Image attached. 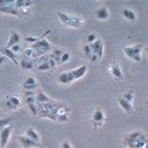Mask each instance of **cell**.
I'll return each instance as SVG.
<instances>
[{
    "mask_svg": "<svg viewBox=\"0 0 148 148\" xmlns=\"http://www.w3.org/2000/svg\"><path fill=\"white\" fill-rule=\"evenodd\" d=\"M142 45H135V46H130V47H123V53L127 58L132 59L135 62H141V52H142Z\"/></svg>",
    "mask_w": 148,
    "mask_h": 148,
    "instance_id": "1",
    "label": "cell"
},
{
    "mask_svg": "<svg viewBox=\"0 0 148 148\" xmlns=\"http://www.w3.org/2000/svg\"><path fill=\"white\" fill-rule=\"evenodd\" d=\"M31 48L34 49V52L36 53V56L38 58H41L42 56L47 54V52L51 49V43L47 40H45V37H42L40 41H37L36 43L31 45Z\"/></svg>",
    "mask_w": 148,
    "mask_h": 148,
    "instance_id": "2",
    "label": "cell"
},
{
    "mask_svg": "<svg viewBox=\"0 0 148 148\" xmlns=\"http://www.w3.org/2000/svg\"><path fill=\"white\" fill-rule=\"evenodd\" d=\"M141 140H147V137L143 135L142 132H140V131H135V132L128 133V135L125 137L123 143H125V145H126L128 148H132L138 141H141Z\"/></svg>",
    "mask_w": 148,
    "mask_h": 148,
    "instance_id": "3",
    "label": "cell"
},
{
    "mask_svg": "<svg viewBox=\"0 0 148 148\" xmlns=\"http://www.w3.org/2000/svg\"><path fill=\"white\" fill-rule=\"evenodd\" d=\"M21 106V101L16 96H6L5 101L3 103V108L8 111H14L17 110Z\"/></svg>",
    "mask_w": 148,
    "mask_h": 148,
    "instance_id": "4",
    "label": "cell"
},
{
    "mask_svg": "<svg viewBox=\"0 0 148 148\" xmlns=\"http://www.w3.org/2000/svg\"><path fill=\"white\" fill-rule=\"evenodd\" d=\"M12 128H14V126H12V125H10V126L3 128L1 131H0V148H5L6 147L9 140H10Z\"/></svg>",
    "mask_w": 148,
    "mask_h": 148,
    "instance_id": "5",
    "label": "cell"
},
{
    "mask_svg": "<svg viewBox=\"0 0 148 148\" xmlns=\"http://www.w3.org/2000/svg\"><path fill=\"white\" fill-rule=\"evenodd\" d=\"M90 48L92 51V54L95 56V57H98L99 59L103 58L104 56V45H103V41L101 40H96L95 42L90 43Z\"/></svg>",
    "mask_w": 148,
    "mask_h": 148,
    "instance_id": "6",
    "label": "cell"
},
{
    "mask_svg": "<svg viewBox=\"0 0 148 148\" xmlns=\"http://www.w3.org/2000/svg\"><path fill=\"white\" fill-rule=\"evenodd\" d=\"M110 73L112 74V77L116 80H122L123 79L122 71H121V68H120L117 62H112V63H111V66H110Z\"/></svg>",
    "mask_w": 148,
    "mask_h": 148,
    "instance_id": "7",
    "label": "cell"
},
{
    "mask_svg": "<svg viewBox=\"0 0 148 148\" xmlns=\"http://www.w3.org/2000/svg\"><path fill=\"white\" fill-rule=\"evenodd\" d=\"M18 142H20V145L24 148H37V147H40V143L30 140L27 136H20L18 137Z\"/></svg>",
    "mask_w": 148,
    "mask_h": 148,
    "instance_id": "8",
    "label": "cell"
},
{
    "mask_svg": "<svg viewBox=\"0 0 148 148\" xmlns=\"http://www.w3.org/2000/svg\"><path fill=\"white\" fill-rule=\"evenodd\" d=\"M105 120V116H104V112L101 111L100 109H96L94 111V114H92V117H91V122L94 123V127L96 128L98 127V125L100 126L101 123H103V121Z\"/></svg>",
    "mask_w": 148,
    "mask_h": 148,
    "instance_id": "9",
    "label": "cell"
},
{
    "mask_svg": "<svg viewBox=\"0 0 148 148\" xmlns=\"http://www.w3.org/2000/svg\"><path fill=\"white\" fill-rule=\"evenodd\" d=\"M84 25V20L82 17H78V16H71L69 17L68 22L66 24V26L68 27H74V29H79Z\"/></svg>",
    "mask_w": 148,
    "mask_h": 148,
    "instance_id": "10",
    "label": "cell"
},
{
    "mask_svg": "<svg viewBox=\"0 0 148 148\" xmlns=\"http://www.w3.org/2000/svg\"><path fill=\"white\" fill-rule=\"evenodd\" d=\"M0 52H1V54H4V57L10 58V61H12L16 66H20V62L17 61V56L14 53L11 49H9L6 47H0Z\"/></svg>",
    "mask_w": 148,
    "mask_h": 148,
    "instance_id": "11",
    "label": "cell"
},
{
    "mask_svg": "<svg viewBox=\"0 0 148 148\" xmlns=\"http://www.w3.org/2000/svg\"><path fill=\"white\" fill-rule=\"evenodd\" d=\"M58 82L61 83V84H63V85H68V84H71V83H73L74 82V77L72 74V71L71 72H63L61 75H59Z\"/></svg>",
    "mask_w": 148,
    "mask_h": 148,
    "instance_id": "12",
    "label": "cell"
},
{
    "mask_svg": "<svg viewBox=\"0 0 148 148\" xmlns=\"http://www.w3.org/2000/svg\"><path fill=\"white\" fill-rule=\"evenodd\" d=\"M22 88L24 90H29V91H35V89L37 88V82L34 77H29L22 84Z\"/></svg>",
    "mask_w": 148,
    "mask_h": 148,
    "instance_id": "13",
    "label": "cell"
},
{
    "mask_svg": "<svg viewBox=\"0 0 148 148\" xmlns=\"http://www.w3.org/2000/svg\"><path fill=\"white\" fill-rule=\"evenodd\" d=\"M88 72V66H80V67H78L75 69H73L72 71V74H73V77H74V80H77V79H80V78H83L86 74Z\"/></svg>",
    "mask_w": 148,
    "mask_h": 148,
    "instance_id": "14",
    "label": "cell"
},
{
    "mask_svg": "<svg viewBox=\"0 0 148 148\" xmlns=\"http://www.w3.org/2000/svg\"><path fill=\"white\" fill-rule=\"evenodd\" d=\"M36 67H37V69H38V71H49V69L57 67V64H56V62H54L53 58H51V59H48L47 62L41 63V64H37Z\"/></svg>",
    "mask_w": 148,
    "mask_h": 148,
    "instance_id": "15",
    "label": "cell"
},
{
    "mask_svg": "<svg viewBox=\"0 0 148 148\" xmlns=\"http://www.w3.org/2000/svg\"><path fill=\"white\" fill-rule=\"evenodd\" d=\"M18 42H20V35H18L16 31H12L10 34V38H9L8 43H6V48H11L12 46L17 45Z\"/></svg>",
    "mask_w": 148,
    "mask_h": 148,
    "instance_id": "16",
    "label": "cell"
},
{
    "mask_svg": "<svg viewBox=\"0 0 148 148\" xmlns=\"http://www.w3.org/2000/svg\"><path fill=\"white\" fill-rule=\"evenodd\" d=\"M35 98H36V104H46V103H51V101H53L52 99L48 98V96L42 91L36 92Z\"/></svg>",
    "mask_w": 148,
    "mask_h": 148,
    "instance_id": "17",
    "label": "cell"
},
{
    "mask_svg": "<svg viewBox=\"0 0 148 148\" xmlns=\"http://www.w3.org/2000/svg\"><path fill=\"white\" fill-rule=\"evenodd\" d=\"M119 105L123 109L125 112L127 114H133V108H132V104H130L128 101H126L123 98H119Z\"/></svg>",
    "mask_w": 148,
    "mask_h": 148,
    "instance_id": "18",
    "label": "cell"
},
{
    "mask_svg": "<svg viewBox=\"0 0 148 148\" xmlns=\"http://www.w3.org/2000/svg\"><path fill=\"white\" fill-rule=\"evenodd\" d=\"M95 15H96V17H98L99 20H106V18H109L110 12L105 6H103V8H99L98 10L95 11Z\"/></svg>",
    "mask_w": 148,
    "mask_h": 148,
    "instance_id": "19",
    "label": "cell"
},
{
    "mask_svg": "<svg viewBox=\"0 0 148 148\" xmlns=\"http://www.w3.org/2000/svg\"><path fill=\"white\" fill-rule=\"evenodd\" d=\"M20 66L24 69H32L35 66H37V59H21Z\"/></svg>",
    "mask_w": 148,
    "mask_h": 148,
    "instance_id": "20",
    "label": "cell"
},
{
    "mask_svg": "<svg viewBox=\"0 0 148 148\" xmlns=\"http://www.w3.org/2000/svg\"><path fill=\"white\" fill-rule=\"evenodd\" d=\"M26 135L25 136H27L30 138V140H32V141H35V142H37V143H40V135L37 133L36 131L32 127H29V128H26Z\"/></svg>",
    "mask_w": 148,
    "mask_h": 148,
    "instance_id": "21",
    "label": "cell"
},
{
    "mask_svg": "<svg viewBox=\"0 0 148 148\" xmlns=\"http://www.w3.org/2000/svg\"><path fill=\"white\" fill-rule=\"evenodd\" d=\"M32 4H34L32 1H25V0H15V4H14V5H15V8L17 9L18 11H20V10H22L24 8H30Z\"/></svg>",
    "mask_w": 148,
    "mask_h": 148,
    "instance_id": "22",
    "label": "cell"
},
{
    "mask_svg": "<svg viewBox=\"0 0 148 148\" xmlns=\"http://www.w3.org/2000/svg\"><path fill=\"white\" fill-rule=\"evenodd\" d=\"M122 16L125 18H127V20H130V21L136 20V14L133 12L132 10H130V9H123L122 10Z\"/></svg>",
    "mask_w": 148,
    "mask_h": 148,
    "instance_id": "23",
    "label": "cell"
},
{
    "mask_svg": "<svg viewBox=\"0 0 148 148\" xmlns=\"http://www.w3.org/2000/svg\"><path fill=\"white\" fill-rule=\"evenodd\" d=\"M12 120H14V117H5V119H1L0 120V131H1L3 128H5V127H8V126H10L11 125V122H12Z\"/></svg>",
    "mask_w": 148,
    "mask_h": 148,
    "instance_id": "24",
    "label": "cell"
},
{
    "mask_svg": "<svg viewBox=\"0 0 148 148\" xmlns=\"http://www.w3.org/2000/svg\"><path fill=\"white\" fill-rule=\"evenodd\" d=\"M83 54H84V57L86 59H90L91 56H92V51L90 48V45H84V47H83Z\"/></svg>",
    "mask_w": 148,
    "mask_h": 148,
    "instance_id": "25",
    "label": "cell"
},
{
    "mask_svg": "<svg viewBox=\"0 0 148 148\" xmlns=\"http://www.w3.org/2000/svg\"><path fill=\"white\" fill-rule=\"evenodd\" d=\"M57 15H58V17H59V20L62 21L63 25H66L67 22H68V20H69V17H71L69 15H67V14H64V12H62V11H58Z\"/></svg>",
    "mask_w": 148,
    "mask_h": 148,
    "instance_id": "26",
    "label": "cell"
},
{
    "mask_svg": "<svg viewBox=\"0 0 148 148\" xmlns=\"http://www.w3.org/2000/svg\"><path fill=\"white\" fill-rule=\"evenodd\" d=\"M122 98L126 100V101H128L130 104H132V103H133V91L130 90V91H127V92H125Z\"/></svg>",
    "mask_w": 148,
    "mask_h": 148,
    "instance_id": "27",
    "label": "cell"
},
{
    "mask_svg": "<svg viewBox=\"0 0 148 148\" xmlns=\"http://www.w3.org/2000/svg\"><path fill=\"white\" fill-rule=\"evenodd\" d=\"M25 104H26V105L36 104V98H35V95H32V96H25Z\"/></svg>",
    "mask_w": 148,
    "mask_h": 148,
    "instance_id": "28",
    "label": "cell"
},
{
    "mask_svg": "<svg viewBox=\"0 0 148 148\" xmlns=\"http://www.w3.org/2000/svg\"><path fill=\"white\" fill-rule=\"evenodd\" d=\"M69 58H71V54L68 52H63V54L61 56V63H66L69 61Z\"/></svg>",
    "mask_w": 148,
    "mask_h": 148,
    "instance_id": "29",
    "label": "cell"
},
{
    "mask_svg": "<svg viewBox=\"0 0 148 148\" xmlns=\"http://www.w3.org/2000/svg\"><path fill=\"white\" fill-rule=\"evenodd\" d=\"M67 120H68V115L67 114H59L58 117H57L58 122H64V121H67Z\"/></svg>",
    "mask_w": 148,
    "mask_h": 148,
    "instance_id": "30",
    "label": "cell"
},
{
    "mask_svg": "<svg viewBox=\"0 0 148 148\" xmlns=\"http://www.w3.org/2000/svg\"><path fill=\"white\" fill-rule=\"evenodd\" d=\"M9 49H11V51H12V52H14V53H15L16 56H18L17 53H18V52H21V46H20V45H18V43H17V45H15V46H12V47H11V48H9Z\"/></svg>",
    "mask_w": 148,
    "mask_h": 148,
    "instance_id": "31",
    "label": "cell"
},
{
    "mask_svg": "<svg viewBox=\"0 0 148 148\" xmlns=\"http://www.w3.org/2000/svg\"><path fill=\"white\" fill-rule=\"evenodd\" d=\"M96 40H98V38H96V36L95 35H89V36H88V38H86V41H88V45H90V43H92V42H95V41Z\"/></svg>",
    "mask_w": 148,
    "mask_h": 148,
    "instance_id": "32",
    "label": "cell"
},
{
    "mask_svg": "<svg viewBox=\"0 0 148 148\" xmlns=\"http://www.w3.org/2000/svg\"><path fill=\"white\" fill-rule=\"evenodd\" d=\"M61 148H72V146H71V143H69V142L64 141V142L62 143V147H61Z\"/></svg>",
    "mask_w": 148,
    "mask_h": 148,
    "instance_id": "33",
    "label": "cell"
},
{
    "mask_svg": "<svg viewBox=\"0 0 148 148\" xmlns=\"http://www.w3.org/2000/svg\"><path fill=\"white\" fill-rule=\"evenodd\" d=\"M5 59H6V57H4V56H0V64H3L4 62H5Z\"/></svg>",
    "mask_w": 148,
    "mask_h": 148,
    "instance_id": "34",
    "label": "cell"
},
{
    "mask_svg": "<svg viewBox=\"0 0 148 148\" xmlns=\"http://www.w3.org/2000/svg\"><path fill=\"white\" fill-rule=\"evenodd\" d=\"M143 148H148V140H147V142H146V146L143 147Z\"/></svg>",
    "mask_w": 148,
    "mask_h": 148,
    "instance_id": "35",
    "label": "cell"
},
{
    "mask_svg": "<svg viewBox=\"0 0 148 148\" xmlns=\"http://www.w3.org/2000/svg\"><path fill=\"white\" fill-rule=\"evenodd\" d=\"M146 52H147V56H148V47H146Z\"/></svg>",
    "mask_w": 148,
    "mask_h": 148,
    "instance_id": "36",
    "label": "cell"
},
{
    "mask_svg": "<svg viewBox=\"0 0 148 148\" xmlns=\"http://www.w3.org/2000/svg\"><path fill=\"white\" fill-rule=\"evenodd\" d=\"M147 104H148V101H147Z\"/></svg>",
    "mask_w": 148,
    "mask_h": 148,
    "instance_id": "37",
    "label": "cell"
}]
</instances>
